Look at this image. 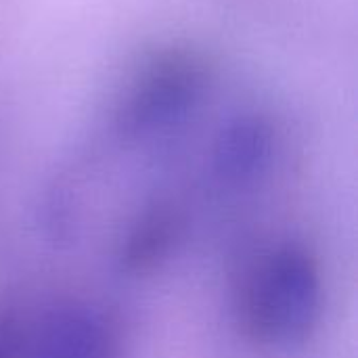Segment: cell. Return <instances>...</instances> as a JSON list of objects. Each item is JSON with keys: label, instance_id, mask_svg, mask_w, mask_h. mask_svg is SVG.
Instances as JSON below:
<instances>
[{"label": "cell", "instance_id": "5b68a950", "mask_svg": "<svg viewBox=\"0 0 358 358\" xmlns=\"http://www.w3.org/2000/svg\"><path fill=\"white\" fill-rule=\"evenodd\" d=\"M25 319L10 306H0V358H25Z\"/></svg>", "mask_w": 358, "mask_h": 358}, {"label": "cell", "instance_id": "277c9868", "mask_svg": "<svg viewBox=\"0 0 358 358\" xmlns=\"http://www.w3.org/2000/svg\"><path fill=\"white\" fill-rule=\"evenodd\" d=\"M185 229V218L180 210L168 201H155L143 208L128 224L120 250V268L130 275H145L155 271L174 245L180 241Z\"/></svg>", "mask_w": 358, "mask_h": 358}, {"label": "cell", "instance_id": "6da1fadb", "mask_svg": "<svg viewBox=\"0 0 358 358\" xmlns=\"http://www.w3.org/2000/svg\"><path fill=\"white\" fill-rule=\"evenodd\" d=\"M321 313V264L296 241L258 254L237 287V321L250 340L264 346H294L308 340Z\"/></svg>", "mask_w": 358, "mask_h": 358}, {"label": "cell", "instance_id": "3957f363", "mask_svg": "<svg viewBox=\"0 0 358 358\" xmlns=\"http://www.w3.org/2000/svg\"><path fill=\"white\" fill-rule=\"evenodd\" d=\"M277 149L273 124L260 113L233 115L212 145V172L231 187H243L266 174Z\"/></svg>", "mask_w": 358, "mask_h": 358}, {"label": "cell", "instance_id": "7a4b0ae2", "mask_svg": "<svg viewBox=\"0 0 358 358\" xmlns=\"http://www.w3.org/2000/svg\"><path fill=\"white\" fill-rule=\"evenodd\" d=\"M25 358H122V334L101 308L59 304L25 325Z\"/></svg>", "mask_w": 358, "mask_h": 358}]
</instances>
